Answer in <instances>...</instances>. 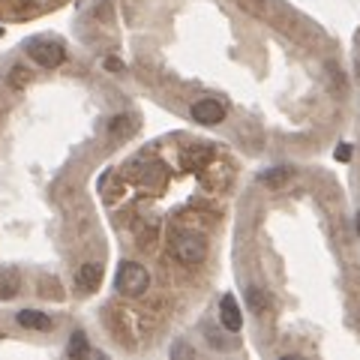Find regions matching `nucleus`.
I'll list each match as a JSON object with an SVG mask.
<instances>
[{
  "mask_svg": "<svg viewBox=\"0 0 360 360\" xmlns=\"http://www.w3.org/2000/svg\"><path fill=\"white\" fill-rule=\"evenodd\" d=\"M250 303H252V307H255L258 312L267 309V297L262 295V291H255V288H250Z\"/></svg>",
  "mask_w": 360,
  "mask_h": 360,
  "instance_id": "ddd939ff",
  "label": "nucleus"
},
{
  "mask_svg": "<svg viewBox=\"0 0 360 360\" xmlns=\"http://www.w3.org/2000/svg\"><path fill=\"white\" fill-rule=\"evenodd\" d=\"M180 354H195V352H193L189 345H177V348H174V357H180Z\"/></svg>",
  "mask_w": 360,
  "mask_h": 360,
  "instance_id": "dca6fc26",
  "label": "nucleus"
},
{
  "mask_svg": "<svg viewBox=\"0 0 360 360\" xmlns=\"http://www.w3.org/2000/svg\"><path fill=\"white\" fill-rule=\"evenodd\" d=\"M18 324L27 330H49L51 328V319L45 312H37V309H25L18 312Z\"/></svg>",
  "mask_w": 360,
  "mask_h": 360,
  "instance_id": "423d86ee",
  "label": "nucleus"
},
{
  "mask_svg": "<svg viewBox=\"0 0 360 360\" xmlns=\"http://www.w3.org/2000/svg\"><path fill=\"white\" fill-rule=\"evenodd\" d=\"M27 82H30V72L25 66H13V70H9V84L13 87H25Z\"/></svg>",
  "mask_w": 360,
  "mask_h": 360,
  "instance_id": "9d476101",
  "label": "nucleus"
},
{
  "mask_svg": "<svg viewBox=\"0 0 360 360\" xmlns=\"http://www.w3.org/2000/svg\"><path fill=\"white\" fill-rule=\"evenodd\" d=\"M354 229H357V234H360V213H357V217H354Z\"/></svg>",
  "mask_w": 360,
  "mask_h": 360,
  "instance_id": "f3484780",
  "label": "nucleus"
},
{
  "mask_svg": "<svg viewBox=\"0 0 360 360\" xmlns=\"http://www.w3.org/2000/svg\"><path fill=\"white\" fill-rule=\"evenodd\" d=\"M336 160H340V162L352 160V144H340V148H336Z\"/></svg>",
  "mask_w": 360,
  "mask_h": 360,
  "instance_id": "2eb2a0df",
  "label": "nucleus"
},
{
  "mask_svg": "<svg viewBox=\"0 0 360 360\" xmlns=\"http://www.w3.org/2000/svg\"><path fill=\"white\" fill-rule=\"evenodd\" d=\"M219 321L225 330L238 333L243 328V312H240V303L234 300V295H222L219 300Z\"/></svg>",
  "mask_w": 360,
  "mask_h": 360,
  "instance_id": "39448f33",
  "label": "nucleus"
},
{
  "mask_svg": "<svg viewBox=\"0 0 360 360\" xmlns=\"http://www.w3.org/2000/svg\"><path fill=\"white\" fill-rule=\"evenodd\" d=\"M193 120L205 123V127H217V123L225 120V105L219 103V99H198V103L193 105Z\"/></svg>",
  "mask_w": 360,
  "mask_h": 360,
  "instance_id": "20e7f679",
  "label": "nucleus"
},
{
  "mask_svg": "<svg viewBox=\"0 0 360 360\" xmlns=\"http://www.w3.org/2000/svg\"><path fill=\"white\" fill-rule=\"evenodd\" d=\"M115 285H117V291L123 297H141L144 291L150 288V274L139 262H123L117 267Z\"/></svg>",
  "mask_w": 360,
  "mask_h": 360,
  "instance_id": "f257e3e1",
  "label": "nucleus"
},
{
  "mask_svg": "<svg viewBox=\"0 0 360 360\" xmlns=\"http://www.w3.org/2000/svg\"><path fill=\"white\" fill-rule=\"evenodd\" d=\"M103 66H105L108 72H123V70H127V66H123V60H117V58H105Z\"/></svg>",
  "mask_w": 360,
  "mask_h": 360,
  "instance_id": "4468645a",
  "label": "nucleus"
},
{
  "mask_svg": "<svg viewBox=\"0 0 360 360\" xmlns=\"http://www.w3.org/2000/svg\"><path fill=\"white\" fill-rule=\"evenodd\" d=\"M172 252L180 264H201L207 255V240L201 234H177L172 240Z\"/></svg>",
  "mask_w": 360,
  "mask_h": 360,
  "instance_id": "f03ea898",
  "label": "nucleus"
},
{
  "mask_svg": "<svg viewBox=\"0 0 360 360\" xmlns=\"http://www.w3.org/2000/svg\"><path fill=\"white\" fill-rule=\"evenodd\" d=\"M27 54L42 66V70H58V66L63 63V58H66L63 45L51 42V39H30L27 42Z\"/></svg>",
  "mask_w": 360,
  "mask_h": 360,
  "instance_id": "7ed1b4c3",
  "label": "nucleus"
},
{
  "mask_svg": "<svg viewBox=\"0 0 360 360\" xmlns=\"http://www.w3.org/2000/svg\"><path fill=\"white\" fill-rule=\"evenodd\" d=\"M78 283H82L84 288H99V283H103V264H96V262H90L82 267V274H78Z\"/></svg>",
  "mask_w": 360,
  "mask_h": 360,
  "instance_id": "0eeeda50",
  "label": "nucleus"
},
{
  "mask_svg": "<svg viewBox=\"0 0 360 360\" xmlns=\"http://www.w3.org/2000/svg\"><path fill=\"white\" fill-rule=\"evenodd\" d=\"M84 352H90L87 342H84V333H75L72 342H70V357H78V354H84Z\"/></svg>",
  "mask_w": 360,
  "mask_h": 360,
  "instance_id": "9b49d317",
  "label": "nucleus"
},
{
  "mask_svg": "<svg viewBox=\"0 0 360 360\" xmlns=\"http://www.w3.org/2000/svg\"><path fill=\"white\" fill-rule=\"evenodd\" d=\"M0 37H4V27H0Z\"/></svg>",
  "mask_w": 360,
  "mask_h": 360,
  "instance_id": "a211bd4d",
  "label": "nucleus"
},
{
  "mask_svg": "<svg viewBox=\"0 0 360 360\" xmlns=\"http://www.w3.org/2000/svg\"><path fill=\"white\" fill-rule=\"evenodd\" d=\"M111 135H129L132 129H135V120L132 117H127V115H123V117H115V120H111Z\"/></svg>",
  "mask_w": 360,
  "mask_h": 360,
  "instance_id": "1a4fd4ad",
  "label": "nucleus"
},
{
  "mask_svg": "<svg viewBox=\"0 0 360 360\" xmlns=\"http://www.w3.org/2000/svg\"><path fill=\"white\" fill-rule=\"evenodd\" d=\"M291 172H288V168H274V172H267V174H262V180H264V184H283V180L288 177Z\"/></svg>",
  "mask_w": 360,
  "mask_h": 360,
  "instance_id": "f8f14e48",
  "label": "nucleus"
},
{
  "mask_svg": "<svg viewBox=\"0 0 360 360\" xmlns=\"http://www.w3.org/2000/svg\"><path fill=\"white\" fill-rule=\"evenodd\" d=\"M18 274L15 270H0V300H9V297H15L18 295Z\"/></svg>",
  "mask_w": 360,
  "mask_h": 360,
  "instance_id": "6e6552de",
  "label": "nucleus"
}]
</instances>
